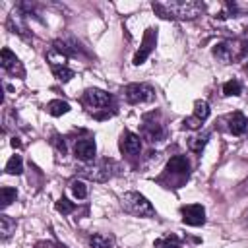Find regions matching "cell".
<instances>
[{"mask_svg":"<svg viewBox=\"0 0 248 248\" xmlns=\"http://www.w3.org/2000/svg\"><path fill=\"white\" fill-rule=\"evenodd\" d=\"M153 12L165 19H194L202 14L203 4L196 0H172V2H153Z\"/></svg>","mask_w":248,"mask_h":248,"instance_id":"obj_1","label":"cell"},{"mask_svg":"<svg viewBox=\"0 0 248 248\" xmlns=\"http://www.w3.org/2000/svg\"><path fill=\"white\" fill-rule=\"evenodd\" d=\"M120 203H122V207H124L128 213H132V215H136V217H153V215H155V207H153L151 202H149L143 194H140V192H126V194L120 198Z\"/></svg>","mask_w":248,"mask_h":248,"instance_id":"obj_2","label":"cell"},{"mask_svg":"<svg viewBox=\"0 0 248 248\" xmlns=\"http://www.w3.org/2000/svg\"><path fill=\"white\" fill-rule=\"evenodd\" d=\"M246 52H248V45L236 43V41H223V43H217L213 46V56L223 64H229L236 58H242Z\"/></svg>","mask_w":248,"mask_h":248,"instance_id":"obj_3","label":"cell"},{"mask_svg":"<svg viewBox=\"0 0 248 248\" xmlns=\"http://www.w3.org/2000/svg\"><path fill=\"white\" fill-rule=\"evenodd\" d=\"M124 99L130 105L151 103L155 99V89L147 83H130V85L124 87Z\"/></svg>","mask_w":248,"mask_h":248,"instance_id":"obj_4","label":"cell"},{"mask_svg":"<svg viewBox=\"0 0 248 248\" xmlns=\"http://www.w3.org/2000/svg\"><path fill=\"white\" fill-rule=\"evenodd\" d=\"M180 213H182V223H186L190 227H202L205 223V209L200 203L182 205Z\"/></svg>","mask_w":248,"mask_h":248,"instance_id":"obj_5","label":"cell"},{"mask_svg":"<svg viewBox=\"0 0 248 248\" xmlns=\"http://www.w3.org/2000/svg\"><path fill=\"white\" fill-rule=\"evenodd\" d=\"M155 43H157V31L149 27V29L143 33V39H141V46H140V50L134 54V60H132V62H134L136 66L143 64V62H145V58L151 54V50H153Z\"/></svg>","mask_w":248,"mask_h":248,"instance_id":"obj_6","label":"cell"},{"mask_svg":"<svg viewBox=\"0 0 248 248\" xmlns=\"http://www.w3.org/2000/svg\"><path fill=\"white\" fill-rule=\"evenodd\" d=\"M0 64H2V70L6 74H10V76H19V78L25 76V70H23L19 58L10 48H2V60H0Z\"/></svg>","mask_w":248,"mask_h":248,"instance_id":"obj_7","label":"cell"},{"mask_svg":"<svg viewBox=\"0 0 248 248\" xmlns=\"http://www.w3.org/2000/svg\"><path fill=\"white\" fill-rule=\"evenodd\" d=\"M110 101H112V97H110L107 91L97 89V87L87 89L85 95H83V103H85L87 107H93V108H105V107L110 105Z\"/></svg>","mask_w":248,"mask_h":248,"instance_id":"obj_8","label":"cell"},{"mask_svg":"<svg viewBox=\"0 0 248 248\" xmlns=\"http://www.w3.org/2000/svg\"><path fill=\"white\" fill-rule=\"evenodd\" d=\"M207 116H209V105H207V101L200 99L194 103V114L184 120V128H200L202 122L207 120Z\"/></svg>","mask_w":248,"mask_h":248,"instance_id":"obj_9","label":"cell"},{"mask_svg":"<svg viewBox=\"0 0 248 248\" xmlns=\"http://www.w3.org/2000/svg\"><path fill=\"white\" fill-rule=\"evenodd\" d=\"M118 147H120V151L126 153V155H136V153H140V149H141V140H140L138 134H134V132H130V130H124L122 136H120Z\"/></svg>","mask_w":248,"mask_h":248,"instance_id":"obj_10","label":"cell"},{"mask_svg":"<svg viewBox=\"0 0 248 248\" xmlns=\"http://www.w3.org/2000/svg\"><path fill=\"white\" fill-rule=\"evenodd\" d=\"M108 165H110V161H103V163H99V165H93V167H81V169H78V170H79L83 176L91 178V180L105 182V180L110 176Z\"/></svg>","mask_w":248,"mask_h":248,"instance_id":"obj_11","label":"cell"},{"mask_svg":"<svg viewBox=\"0 0 248 248\" xmlns=\"http://www.w3.org/2000/svg\"><path fill=\"white\" fill-rule=\"evenodd\" d=\"M95 151H97V147H95V141H93L91 138L78 140L76 145H74V153H76V157L81 159V161H91V159L95 157Z\"/></svg>","mask_w":248,"mask_h":248,"instance_id":"obj_12","label":"cell"},{"mask_svg":"<svg viewBox=\"0 0 248 248\" xmlns=\"http://www.w3.org/2000/svg\"><path fill=\"white\" fill-rule=\"evenodd\" d=\"M227 122H229V132L232 134V136H242L246 130H248V118L242 114V112H232L229 118H227Z\"/></svg>","mask_w":248,"mask_h":248,"instance_id":"obj_13","label":"cell"},{"mask_svg":"<svg viewBox=\"0 0 248 248\" xmlns=\"http://www.w3.org/2000/svg\"><path fill=\"white\" fill-rule=\"evenodd\" d=\"M167 170L170 174H180V176H188L190 172V163L184 155H174L170 157V161L167 163Z\"/></svg>","mask_w":248,"mask_h":248,"instance_id":"obj_14","label":"cell"},{"mask_svg":"<svg viewBox=\"0 0 248 248\" xmlns=\"http://www.w3.org/2000/svg\"><path fill=\"white\" fill-rule=\"evenodd\" d=\"M163 128H161V124H157V122H145L143 124V136L149 140V141H159L161 138H163Z\"/></svg>","mask_w":248,"mask_h":248,"instance_id":"obj_15","label":"cell"},{"mask_svg":"<svg viewBox=\"0 0 248 248\" xmlns=\"http://www.w3.org/2000/svg\"><path fill=\"white\" fill-rule=\"evenodd\" d=\"M207 140H209V132H203V134L192 136V138L188 140V149H190V151H194V153H202V149L205 147Z\"/></svg>","mask_w":248,"mask_h":248,"instance_id":"obj_16","label":"cell"},{"mask_svg":"<svg viewBox=\"0 0 248 248\" xmlns=\"http://www.w3.org/2000/svg\"><path fill=\"white\" fill-rule=\"evenodd\" d=\"M114 240L112 236H107V234H101V232H95L89 236V246L91 248H112Z\"/></svg>","mask_w":248,"mask_h":248,"instance_id":"obj_17","label":"cell"},{"mask_svg":"<svg viewBox=\"0 0 248 248\" xmlns=\"http://www.w3.org/2000/svg\"><path fill=\"white\" fill-rule=\"evenodd\" d=\"M68 110H70V105H68L66 101H60V99H54V101H50V103L46 105V112L52 114V116H62V114H66Z\"/></svg>","mask_w":248,"mask_h":248,"instance_id":"obj_18","label":"cell"},{"mask_svg":"<svg viewBox=\"0 0 248 248\" xmlns=\"http://www.w3.org/2000/svg\"><path fill=\"white\" fill-rule=\"evenodd\" d=\"M153 248H180V238L176 234H167V236L155 240Z\"/></svg>","mask_w":248,"mask_h":248,"instance_id":"obj_19","label":"cell"},{"mask_svg":"<svg viewBox=\"0 0 248 248\" xmlns=\"http://www.w3.org/2000/svg\"><path fill=\"white\" fill-rule=\"evenodd\" d=\"M16 231V221L8 215H0V232H2V238L6 240L12 232Z\"/></svg>","mask_w":248,"mask_h":248,"instance_id":"obj_20","label":"cell"},{"mask_svg":"<svg viewBox=\"0 0 248 248\" xmlns=\"http://www.w3.org/2000/svg\"><path fill=\"white\" fill-rule=\"evenodd\" d=\"M240 93H242V83L238 79H229V81L223 83V95H227V97H231V95L238 97Z\"/></svg>","mask_w":248,"mask_h":248,"instance_id":"obj_21","label":"cell"},{"mask_svg":"<svg viewBox=\"0 0 248 248\" xmlns=\"http://www.w3.org/2000/svg\"><path fill=\"white\" fill-rule=\"evenodd\" d=\"M6 172L8 174H21L23 172V161L19 155H12L10 161L6 163Z\"/></svg>","mask_w":248,"mask_h":248,"instance_id":"obj_22","label":"cell"},{"mask_svg":"<svg viewBox=\"0 0 248 248\" xmlns=\"http://www.w3.org/2000/svg\"><path fill=\"white\" fill-rule=\"evenodd\" d=\"M52 74L62 83H66V81H70L74 78V70H70L68 66H52Z\"/></svg>","mask_w":248,"mask_h":248,"instance_id":"obj_23","label":"cell"},{"mask_svg":"<svg viewBox=\"0 0 248 248\" xmlns=\"http://www.w3.org/2000/svg\"><path fill=\"white\" fill-rule=\"evenodd\" d=\"M0 196H2V207H8V205L17 198V192H16V188L2 186V188H0Z\"/></svg>","mask_w":248,"mask_h":248,"instance_id":"obj_24","label":"cell"},{"mask_svg":"<svg viewBox=\"0 0 248 248\" xmlns=\"http://www.w3.org/2000/svg\"><path fill=\"white\" fill-rule=\"evenodd\" d=\"M70 190H72V194H74L78 200L87 198V186H85L81 180H74V182L70 184Z\"/></svg>","mask_w":248,"mask_h":248,"instance_id":"obj_25","label":"cell"},{"mask_svg":"<svg viewBox=\"0 0 248 248\" xmlns=\"http://www.w3.org/2000/svg\"><path fill=\"white\" fill-rule=\"evenodd\" d=\"M56 209H58L62 215H68V213H72V211L76 209V203L70 202L68 198H60V200L56 202Z\"/></svg>","mask_w":248,"mask_h":248,"instance_id":"obj_26","label":"cell"},{"mask_svg":"<svg viewBox=\"0 0 248 248\" xmlns=\"http://www.w3.org/2000/svg\"><path fill=\"white\" fill-rule=\"evenodd\" d=\"M52 143L56 145V149H58L60 153H66V145H64V141H60V138H58V136H54V138H52Z\"/></svg>","mask_w":248,"mask_h":248,"instance_id":"obj_27","label":"cell"},{"mask_svg":"<svg viewBox=\"0 0 248 248\" xmlns=\"http://www.w3.org/2000/svg\"><path fill=\"white\" fill-rule=\"evenodd\" d=\"M35 248H50V244H45V242H39Z\"/></svg>","mask_w":248,"mask_h":248,"instance_id":"obj_28","label":"cell"},{"mask_svg":"<svg viewBox=\"0 0 248 248\" xmlns=\"http://www.w3.org/2000/svg\"><path fill=\"white\" fill-rule=\"evenodd\" d=\"M12 145H14V147H19V141L14 138V140H12Z\"/></svg>","mask_w":248,"mask_h":248,"instance_id":"obj_29","label":"cell"},{"mask_svg":"<svg viewBox=\"0 0 248 248\" xmlns=\"http://www.w3.org/2000/svg\"><path fill=\"white\" fill-rule=\"evenodd\" d=\"M244 70H246V72H248V64H246V66H244Z\"/></svg>","mask_w":248,"mask_h":248,"instance_id":"obj_30","label":"cell"}]
</instances>
